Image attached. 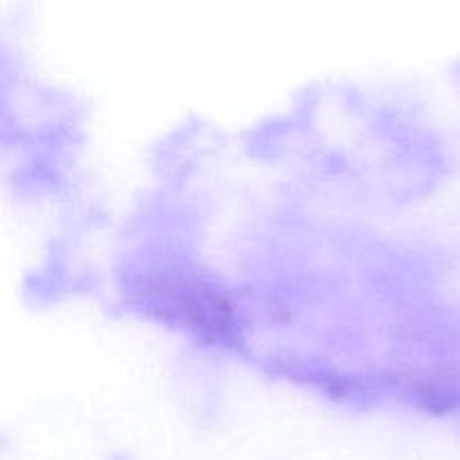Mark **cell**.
Segmentation results:
<instances>
[]
</instances>
